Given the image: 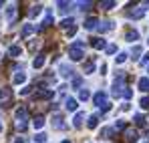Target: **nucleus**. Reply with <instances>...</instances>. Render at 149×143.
I'll return each mask as SVG.
<instances>
[{
	"mask_svg": "<svg viewBox=\"0 0 149 143\" xmlns=\"http://www.w3.org/2000/svg\"><path fill=\"white\" fill-rule=\"evenodd\" d=\"M0 6H4V2H0Z\"/></svg>",
	"mask_w": 149,
	"mask_h": 143,
	"instance_id": "obj_46",
	"label": "nucleus"
},
{
	"mask_svg": "<svg viewBox=\"0 0 149 143\" xmlns=\"http://www.w3.org/2000/svg\"><path fill=\"white\" fill-rule=\"evenodd\" d=\"M113 26H115V22L107 20V22H103V26H99V30H101V32H107V30H111Z\"/></svg>",
	"mask_w": 149,
	"mask_h": 143,
	"instance_id": "obj_24",
	"label": "nucleus"
},
{
	"mask_svg": "<svg viewBox=\"0 0 149 143\" xmlns=\"http://www.w3.org/2000/svg\"><path fill=\"white\" fill-rule=\"evenodd\" d=\"M95 48H107V45H105V40L103 38H93V43H91Z\"/></svg>",
	"mask_w": 149,
	"mask_h": 143,
	"instance_id": "obj_20",
	"label": "nucleus"
},
{
	"mask_svg": "<svg viewBox=\"0 0 149 143\" xmlns=\"http://www.w3.org/2000/svg\"><path fill=\"white\" fill-rule=\"evenodd\" d=\"M34 30H36V28H34L32 24H24V28H22V34H20V36H22V38H26V36H28V34H32Z\"/></svg>",
	"mask_w": 149,
	"mask_h": 143,
	"instance_id": "obj_14",
	"label": "nucleus"
},
{
	"mask_svg": "<svg viewBox=\"0 0 149 143\" xmlns=\"http://www.w3.org/2000/svg\"><path fill=\"white\" fill-rule=\"evenodd\" d=\"M26 115H28V109L26 107H18L16 109V119L18 121H26Z\"/></svg>",
	"mask_w": 149,
	"mask_h": 143,
	"instance_id": "obj_5",
	"label": "nucleus"
},
{
	"mask_svg": "<svg viewBox=\"0 0 149 143\" xmlns=\"http://www.w3.org/2000/svg\"><path fill=\"white\" fill-rule=\"evenodd\" d=\"M42 65H45V54H38V57L32 61V67H34V69H40Z\"/></svg>",
	"mask_w": 149,
	"mask_h": 143,
	"instance_id": "obj_13",
	"label": "nucleus"
},
{
	"mask_svg": "<svg viewBox=\"0 0 149 143\" xmlns=\"http://www.w3.org/2000/svg\"><path fill=\"white\" fill-rule=\"evenodd\" d=\"M61 75H63V77H71V75H73V69L67 67V65H61Z\"/></svg>",
	"mask_w": 149,
	"mask_h": 143,
	"instance_id": "obj_22",
	"label": "nucleus"
},
{
	"mask_svg": "<svg viewBox=\"0 0 149 143\" xmlns=\"http://www.w3.org/2000/svg\"><path fill=\"white\" fill-rule=\"evenodd\" d=\"M6 16H8V20H12L14 16H16V6L12 4V6H8V12H6Z\"/></svg>",
	"mask_w": 149,
	"mask_h": 143,
	"instance_id": "obj_26",
	"label": "nucleus"
},
{
	"mask_svg": "<svg viewBox=\"0 0 149 143\" xmlns=\"http://www.w3.org/2000/svg\"><path fill=\"white\" fill-rule=\"evenodd\" d=\"M87 125H89V129H95V127L99 125V117H97V115H91V117H89V123H87Z\"/></svg>",
	"mask_w": 149,
	"mask_h": 143,
	"instance_id": "obj_19",
	"label": "nucleus"
},
{
	"mask_svg": "<svg viewBox=\"0 0 149 143\" xmlns=\"http://www.w3.org/2000/svg\"><path fill=\"white\" fill-rule=\"evenodd\" d=\"M97 24H99V20H97L95 16H91V18H87V20H85V28H87V30H93Z\"/></svg>",
	"mask_w": 149,
	"mask_h": 143,
	"instance_id": "obj_6",
	"label": "nucleus"
},
{
	"mask_svg": "<svg viewBox=\"0 0 149 143\" xmlns=\"http://www.w3.org/2000/svg\"><path fill=\"white\" fill-rule=\"evenodd\" d=\"M65 109L67 111H77V101L74 99H67L65 101Z\"/></svg>",
	"mask_w": 149,
	"mask_h": 143,
	"instance_id": "obj_12",
	"label": "nucleus"
},
{
	"mask_svg": "<svg viewBox=\"0 0 149 143\" xmlns=\"http://www.w3.org/2000/svg\"><path fill=\"white\" fill-rule=\"evenodd\" d=\"M91 97V93H89V89H81V93H79V99L81 101H87Z\"/></svg>",
	"mask_w": 149,
	"mask_h": 143,
	"instance_id": "obj_27",
	"label": "nucleus"
},
{
	"mask_svg": "<svg viewBox=\"0 0 149 143\" xmlns=\"http://www.w3.org/2000/svg\"><path fill=\"white\" fill-rule=\"evenodd\" d=\"M61 143H71V141H69V139H65V141H61Z\"/></svg>",
	"mask_w": 149,
	"mask_h": 143,
	"instance_id": "obj_44",
	"label": "nucleus"
},
{
	"mask_svg": "<svg viewBox=\"0 0 149 143\" xmlns=\"http://www.w3.org/2000/svg\"><path fill=\"white\" fill-rule=\"evenodd\" d=\"M115 50H117V47H115V45H109V47H107V52H109V54H113Z\"/></svg>",
	"mask_w": 149,
	"mask_h": 143,
	"instance_id": "obj_38",
	"label": "nucleus"
},
{
	"mask_svg": "<svg viewBox=\"0 0 149 143\" xmlns=\"http://www.w3.org/2000/svg\"><path fill=\"white\" fill-rule=\"evenodd\" d=\"M147 63H149V52H145L143 59H141V65H147Z\"/></svg>",
	"mask_w": 149,
	"mask_h": 143,
	"instance_id": "obj_40",
	"label": "nucleus"
},
{
	"mask_svg": "<svg viewBox=\"0 0 149 143\" xmlns=\"http://www.w3.org/2000/svg\"><path fill=\"white\" fill-rule=\"evenodd\" d=\"M83 57H85V54H83L81 48H73V47L69 48V59H71V61H81Z\"/></svg>",
	"mask_w": 149,
	"mask_h": 143,
	"instance_id": "obj_3",
	"label": "nucleus"
},
{
	"mask_svg": "<svg viewBox=\"0 0 149 143\" xmlns=\"http://www.w3.org/2000/svg\"><path fill=\"white\" fill-rule=\"evenodd\" d=\"M74 32H77V28H69V30H67V36H74Z\"/></svg>",
	"mask_w": 149,
	"mask_h": 143,
	"instance_id": "obj_42",
	"label": "nucleus"
},
{
	"mask_svg": "<svg viewBox=\"0 0 149 143\" xmlns=\"http://www.w3.org/2000/svg\"><path fill=\"white\" fill-rule=\"evenodd\" d=\"M139 54H141V47H135V48H133V59L137 61V59H139Z\"/></svg>",
	"mask_w": 149,
	"mask_h": 143,
	"instance_id": "obj_34",
	"label": "nucleus"
},
{
	"mask_svg": "<svg viewBox=\"0 0 149 143\" xmlns=\"http://www.w3.org/2000/svg\"><path fill=\"white\" fill-rule=\"evenodd\" d=\"M12 97V91L8 89V87H4V89H0V101H8Z\"/></svg>",
	"mask_w": 149,
	"mask_h": 143,
	"instance_id": "obj_9",
	"label": "nucleus"
},
{
	"mask_svg": "<svg viewBox=\"0 0 149 143\" xmlns=\"http://www.w3.org/2000/svg\"><path fill=\"white\" fill-rule=\"evenodd\" d=\"M42 125H45V117H42V115H38V117L32 119V127H34V129H42Z\"/></svg>",
	"mask_w": 149,
	"mask_h": 143,
	"instance_id": "obj_8",
	"label": "nucleus"
},
{
	"mask_svg": "<svg viewBox=\"0 0 149 143\" xmlns=\"http://www.w3.org/2000/svg\"><path fill=\"white\" fill-rule=\"evenodd\" d=\"M91 73H95V63H93V61H89V63L85 65V75H91Z\"/></svg>",
	"mask_w": 149,
	"mask_h": 143,
	"instance_id": "obj_25",
	"label": "nucleus"
},
{
	"mask_svg": "<svg viewBox=\"0 0 149 143\" xmlns=\"http://www.w3.org/2000/svg\"><path fill=\"white\" fill-rule=\"evenodd\" d=\"M139 89L145 91V93L149 91V77H141V79H139Z\"/></svg>",
	"mask_w": 149,
	"mask_h": 143,
	"instance_id": "obj_10",
	"label": "nucleus"
},
{
	"mask_svg": "<svg viewBox=\"0 0 149 143\" xmlns=\"http://www.w3.org/2000/svg\"><path fill=\"white\" fill-rule=\"evenodd\" d=\"M34 141H36V143H45V141H47V135H45V133H38V135L34 137Z\"/></svg>",
	"mask_w": 149,
	"mask_h": 143,
	"instance_id": "obj_32",
	"label": "nucleus"
},
{
	"mask_svg": "<svg viewBox=\"0 0 149 143\" xmlns=\"http://www.w3.org/2000/svg\"><path fill=\"white\" fill-rule=\"evenodd\" d=\"M115 61H117V65H121V63H125V61H127V54H125V52H121L119 57H115Z\"/></svg>",
	"mask_w": 149,
	"mask_h": 143,
	"instance_id": "obj_33",
	"label": "nucleus"
},
{
	"mask_svg": "<svg viewBox=\"0 0 149 143\" xmlns=\"http://www.w3.org/2000/svg\"><path fill=\"white\" fill-rule=\"evenodd\" d=\"M147 73H149V69H147Z\"/></svg>",
	"mask_w": 149,
	"mask_h": 143,
	"instance_id": "obj_47",
	"label": "nucleus"
},
{
	"mask_svg": "<svg viewBox=\"0 0 149 143\" xmlns=\"http://www.w3.org/2000/svg\"><path fill=\"white\" fill-rule=\"evenodd\" d=\"M26 127H28L26 121H18V123H16V129H18V131H26Z\"/></svg>",
	"mask_w": 149,
	"mask_h": 143,
	"instance_id": "obj_30",
	"label": "nucleus"
},
{
	"mask_svg": "<svg viewBox=\"0 0 149 143\" xmlns=\"http://www.w3.org/2000/svg\"><path fill=\"white\" fill-rule=\"evenodd\" d=\"M115 127H117V129H123V127H125V121H123V119H119L117 123H115Z\"/></svg>",
	"mask_w": 149,
	"mask_h": 143,
	"instance_id": "obj_39",
	"label": "nucleus"
},
{
	"mask_svg": "<svg viewBox=\"0 0 149 143\" xmlns=\"http://www.w3.org/2000/svg\"><path fill=\"white\" fill-rule=\"evenodd\" d=\"M141 107H143V109H149V99H147V97L141 99Z\"/></svg>",
	"mask_w": 149,
	"mask_h": 143,
	"instance_id": "obj_35",
	"label": "nucleus"
},
{
	"mask_svg": "<svg viewBox=\"0 0 149 143\" xmlns=\"http://www.w3.org/2000/svg\"><path fill=\"white\" fill-rule=\"evenodd\" d=\"M125 137H127V143H135V141H137V137H139V135H137V131H133V129H129V131L125 133Z\"/></svg>",
	"mask_w": 149,
	"mask_h": 143,
	"instance_id": "obj_7",
	"label": "nucleus"
},
{
	"mask_svg": "<svg viewBox=\"0 0 149 143\" xmlns=\"http://www.w3.org/2000/svg\"><path fill=\"white\" fill-rule=\"evenodd\" d=\"M111 135H113V129H111V127H103V129H101V135H99V137H103V139H109Z\"/></svg>",
	"mask_w": 149,
	"mask_h": 143,
	"instance_id": "obj_17",
	"label": "nucleus"
},
{
	"mask_svg": "<svg viewBox=\"0 0 149 143\" xmlns=\"http://www.w3.org/2000/svg\"><path fill=\"white\" fill-rule=\"evenodd\" d=\"M61 26H63V28H67V30H69V28H73V18H65V20L61 22Z\"/></svg>",
	"mask_w": 149,
	"mask_h": 143,
	"instance_id": "obj_28",
	"label": "nucleus"
},
{
	"mask_svg": "<svg viewBox=\"0 0 149 143\" xmlns=\"http://www.w3.org/2000/svg\"><path fill=\"white\" fill-rule=\"evenodd\" d=\"M14 143H24V137H16V141Z\"/></svg>",
	"mask_w": 149,
	"mask_h": 143,
	"instance_id": "obj_43",
	"label": "nucleus"
},
{
	"mask_svg": "<svg viewBox=\"0 0 149 143\" xmlns=\"http://www.w3.org/2000/svg\"><path fill=\"white\" fill-rule=\"evenodd\" d=\"M32 93V87H24L22 91H20V95H30Z\"/></svg>",
	"mask_w": 149,
	"mask_h": 143,
	"instance_id": "obj_37",
	"label": "nucleus"
},
{
	"mask_svg": "<svg viewBox=\"0 0 149 143\" xmlns=\"http://www.w3.org/2000/svg\"><path fill=\"white\" fill-rule=\"evenodd\" d=\"M34 97H36V99H52V97H54V91H52V89H42V91H38Z\"/></svg>",
	"mask_w": 149,
	"mask_h": 143,
	"instance_id": "obj_4",
	"label": "nucleus"
},
{
	"mask_svg": "<svg viewBox=\"0 0 149 143\" xmlns=\"http://www.w3.org/2000/svg\"><path fill=\"white\" fill-rule=\"evenodd\" d=\"M123 95L127 97V99H131V97H133V91H131V89H125V91H123Z\"/></svg>",
	"mask_w": 149,
	"mask_h": 143,
	"instance_id": "obj_41",
	"label": "nucleus"
},
{
	"mask_svg": "<svg viewBox=\"0 0 149 143\" xmlns=\"http://www.w3.org/2000/svg\"><path fill=\"white\" fill-rule=\"evenodd\" d=\"M40 10H42V6H40V4L32 6V8H30V12H28V16H30V18H34V16H38V14H40Z\"/></svg>",
	"mask_w": 149,
	"mask_h": 143,
	"instance_id": "obj_15",
	"label": "nucleus"
},
{
	"mask_svg": "<svg viewBox=\"0 0 149 143\" xmlns=\"http://www.w3.org/2000/svg\"><path fill=\"white\" fill-rule=\"evenodd\" d=\"M0 131H2V121H0Z\"/></svg>",
	"mask_w": 149,
	"mask_h": 143,
	"instance_id": "obj_45",
	"label": "nucleus"
},
{
	"mask_svg": "<svg viewBox=\"0 0 149 143\" xmlns=\"http://www.w3.org/2000/svg\"><path fill=\"white\" fill-rule=\"evenodd\" d=\"M81 83H83V79H81V77H77V79L73 81V87H74V89H77V87H81Z\"/></svg>",
	"mask_w": 149,
	"mask_h": 143,
	"instance_id": "obj_36",
	"label": "nucleus"
},
{
	"mask_svg": "<svg viewBox=\"0 0 149 143\" xmlns=\"http://www.w3.org/2000/svg\"><path fill=\"white\" fill-rule=\"evenodd\" d=\"M123 75H119L117 79H115V83H113V95H121V89H123Z\"/></svg>",
	"mask_w": 149,
	"mask_h": 143,
	"instance_id": "obj_2",
	"label": "nucleus"
},
{
	"mask_svg": "<svg viewBox=\"0 0 149 143\" xmlns=\"http://www.w3.org/2000/svg\"><path fill=\"white\" fill-rule=\"evenodd\" d=\"M83 119H85V113H77L74 119H73V125L74 127H81V125H83Z\"/></svg>",
	"mask_w": 149,
	"mask_h": 143,
	"instance_id": "obj_16",
	"label": "nucleus"
},
{
	"mask_svg": "<svg viewBox=\"0 0 149 143\" xmlns=\"http://www.w3.org/2000/svg\"><path fill=\"white\" fill-rule=\"evenodd\" d=\"M54 22V18H52V14H50V10L47 12V18L42 20V28H47V26H50V24Z\"/></svg>",
	"mask_w": 149,
	"mask_h": 143,
	"instance_id": "obj_21",
	"label": "nucleus"
},
{
	"mask_svg": "<svg viewBox=\"0 0 149 143\" xmlns=\"http://www.w3.org/2000/svg\"><path fill=\"white\" fill-rule=\"evenodd\" d=\"M8 54H10L12 59H16V57L20 54V47H18V45H14V47H10V48H8Z\"/></svg>",
	"mask_w": 149,
	"mask_h": 143,
	"instance_id": "obj_18",
	"label": "nucleus"
},
{
	"mask_svg": "<svg viewBox=\"0 0 149 143\" xmlns=\"http://www.w3.org/2000/svg\"><path fill=\"white\" fill-rule=\"evenodd\" d=\"M93 101H95V105L101 109L103 105H107V93H103V91L95 93V95H93Z\"/></svg>",
	"mask_w": 149,
	"mask_h": 143,
	"instance_id": "obj_1",
	"label": "nucleus"
},
{
	"mask_svg": "<svg viewBox=\"0 0 149 143\" xmlns=\"http://www.w3.org/2000/svg\"><path fill=\"white\" fill-rule=\"evenodd\" d=\"M115 6H117V2H101V8H105V10H111Z\"/></svg>",
	"mask_w": 149,
	"mask_h": 143,
	"instance_id": "obj_29",
	"label": "nucleus"
},
{
	"mask_svg": "<svg viewBox=\"0 0 149 143\" xmlns=\"http://www.w3.org/2000/svg\"><path fill=\"white\" fill-rule=\"evenodd\" d=\"M137 38H139V32H137V30H129V32H127V40H129V43H133V40H137Z\"/></svg>",
	"mask_w": 149,
	"mask_h": 143,
	"instance_id": "obj_23",
	"label": "nucleus"
},
{
	"mask_svg": "<svg viewBox=\"0 0 149 143\" xmlns=\"http://www.w3.org/2000/svg\"><path fill=\"white\" fill-rule=\"evenodd\" d=\"M135 123H137L139 127H143V125H145V121H143V115H139V113H137V115H135Z\"/></svg>",
	"mask_w": 149,
	"mask_h": 143,
	"instance_id": "obj_31",
	"label": "nucleus"
},
{
	"mask_svg": "<svg viewBox=\"0 0 149 143\" xmlns=\"http://www.w3.org/2000/svg\"><path fill=\"white\" fill-rule=\"evenodd\" d=\"M145 143H149V141H145Z\"/></svg>",
	"mask_w": 149,
	"mask_h": 143,
	"instance_id": "obj_48",
	"label": "nucleus"
},
{
	"mask_svg": "<svg viewBox=\"0 0 149 143\" xmlns=\"http://www.w3.org/2000/svg\"><path fill=\"white\" fill-rule=\"evenodd\" d=\"M24 81H26L24 73H16V75L12 77V83H14V85H20V83H24Z\"/></svg>",
	"mask_w": 149,
	"mask_h": 143,
	"instance_id": "obj_11",
	"label": "nucleus"
}]
</instances>
